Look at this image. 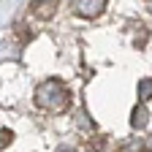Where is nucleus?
Returning a JSON list of instances; mask_svg holds the SVG:
<instances>
[{
	"label": "nucleus",
	"mask_w": 152,
	"mask_h": 152,
	"mask_svg": "<svg viewBox=\"0 0 152 152\" xmlns=\"http://www.w3.org/2000/svg\"><path fill=\"white\" fill-rule=\"evenodd\" d=\"M139 95H141V101L152 98V79H141L139 82Z\"/></svg>",
	"instance_id": "4"
},
{
	"label": "nucleus",
	"mask_w": 152,
	"mask_h": 152,
	"mask_svg": "<svg viewBox=\"0 0 152 152\" xmlns=\"http://www.w3.org/2000/svg\"><path fill=\"white\" fill-rule=\"evenodd\" d=\"M35 103L41 109H49V111H63L71 103V92H68V87L63 82L46 79L41 87L35 90Z\"/></svg>",
	"instance_id": "1"
},
{
	"label": "nucleus",
	"mask_w": 152,
	"mask_h": 152,
	"mask_svg": "<svg viewBox=\"0 0 152 152\" xmlns=\"http://www.w3.org/2000/svg\"><path fill=\"white\" fill-rule=\"evenodd\" d=\"M57 152H73L71 147H57Z\"/></svg>",
	"instance_id": "6"
},
{
	"label": "nucleus",
	"mask_w": 152,
	"mask_h": 152,
	"mask_svg": "<svg viewBox=\"0 0 152 152\" xmlns=\"http://www.w3.org/2000/svg\"><path fill=\"white\" fill-rule=\"evenodd\" d=\"M147 8H149V14H152V0H147Z\"/></svg>",
	"instance_id": "8"
},
{
	"label": "nucleus",
	"mask_w": 152,
	"mask_h": 152,
	"mask_svg": "<svg viewBox=\"0 0 152 152\" xmlns=\"http://www.w3.org/2000/svg\"><path fill=\"white\" fill-rule=\"evenodd\" d=\"M71 6H73V11L79 16L92 19V16H98L106 8V0H71Z\"/></svg>",
	"instance_id": "2"
},
{
	"label": "nucleus",
	"mask_w": 152,
	"mask_h": 152,
	"mask_svg": "<svg viewBox=\"0 0 152 152\" xmlns=\"http://www.w3.org/2000/svg\"><path fill=\"white\" fill-rule=\"evenodd\" d=\"M147 152H152V136L147 139Z\"/></svg>",
	"instance_id": "7"
},
{
	"label": "nucleus",
	"mask_w": 152,
	"mask_h": 152,
	"mask_svg": "<svg viewBox=\"0 0 152 152\" xmlns=\"http://www.w3.org/2000/svg\"><path fill=\"white\" fill-rule=\"evenodd\" d=\"M147 122H149V111H147V106L141 103V106L133 109V114H130V125L141 130V128H147Z\"/></svg>",
	"instance_id": "3"
},
{
	"label": "nucleus",
	"mask_w": 152,
	"mask_h": 152,
	"mask_svg": "<svg viewBox=\"0 0 152 152\" xmlns=\"http://www.w3.org/2000/svg\"><path fill=\"white\" fill-rule=\"evenodd\" d=\"M6 141H11V133H8V130H3V133H0V147H3Z\"/></svg>",
	"instance_id": "5"
}]
</instances>
